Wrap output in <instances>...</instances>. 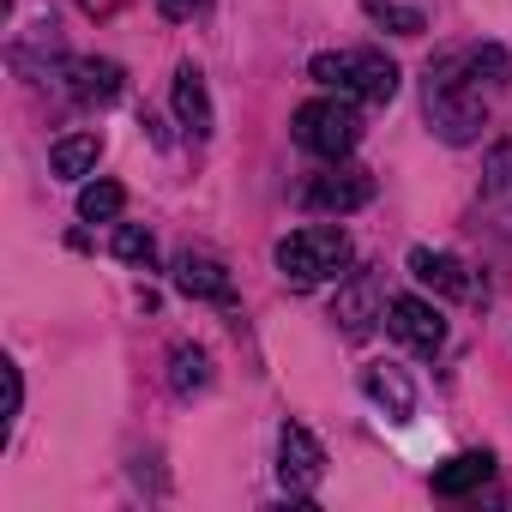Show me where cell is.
<instances>
[{"instance_id": "23", "label": "cell", "mask_w": 512, "mask_h": 512, "mask_svg": "<svg viewBox=\"0 0 512 512\" xmlns=\"http://www.w3.org/2000/svg\"><path fill=\"white\" fill-rule=\"evenodd\" d=\"M79 7H85V13H97V0H79Z\"/></svg>"}, {"instance_id": "21", "label": "cell", "mask_w": 512, "mask_h": 512, "mask_svg": "<svg viewBox=\"0 0 512 512\" xmlns=\"http://www.w3.org/2000/svg\"><path fill=\"white\" fill-rule=\"evenodd\" d=\"M19 404H25V380H19V362H7V416H0V440H7V428H13V416H19Z\"/></svg>"}, {"instance_id": "4", "label": "cell", "mask_w": 512, "mask_h": 512, "mask_svg": "<svg viewBox=\"0 0 512 512\" xmlns=\"http://www.w3.org/2000/svg\"><path fill=\"white\" fill-rule=\"evenodd\" d=\"M290 133H296L302 151H314L326 163H344L362 145V115L350 109V97H314L290 115Z\"/></svg>"}, {"instance_id": "8", "label": "cell", "mask_w": 512, "mask_h": 512, "mask_svg": "<svg viewBox=\"0 0 512 512\" xmlns=\"http://www.w3.org/2000/svg\"><path fill=\"white\" fill-rule=\"evenodd\" d=\"M386 332H392L410 356H434V350L446 344V320H440V308L422 302V296H392V302H386Z\"/></svg>"}, {"instance_id": "7", "label": "cell", "mask_w": 512, "mask_h": 512, "mask_svg": "<svg viewBox=\"0 0 512 512\" xmlns=\"http://www.w3.org/2000/svg\"><path fill=\"white\" fill-rule=\"evenodd\" d=\"M278 482L290 488V500H308L326 482V446L302 422H284V434H278Z\"/></svg>"}, {"instance_id": "18", "label": "cell", "mask_w": 512, "mask_h": 512, "mask_svg": "<svg viewBox=\"0 0 512 512\" xmlns=\"http://www.w3.org/2000/svg\"><path fill=\"white\" fill-rule=\"evenodd\" d=\"M115 260H127V266H151L157 260V235L145 229V223H115Z\"/></svg>"}, {"instance_id": "17", "label": "cell", "mask_w": 512, "mask_h": 512, "mask_svg": "<svg viewBox=\"0 0 512 512\" xmlns=\"http://www.w3.org/2000/svg\"><path fill=\"white\" fill-rule=\"evenodd\" d=\"M121 205H127L121 181H91V187L79 193V217H85V223H115V217H121Z\"/></svg>"}, {"instance_id": "10", "label": "cell", "mask_w": 512, "mask_h": 512, "mask_svg": "<svg viewBox=\"0 0 512 512\" xmlns=\"http://www.w3.org/2000/svg\"><path fill=\"white\" fill-rule=\"evenodd\" d=\"M175 290L193 296V302H235V278L223 272V260H211V253H181L175 260Z\"/></svg>"}, {"instance_id": "13", "label": "cell", "mask_w": 512, "mask_h": 512, "mask_svg": "<svg viewBox=\"0 0 512 512\" xmlns=\"http://www.w3.org/2000/svg\"><path fill=\"white\" fill-rule=\"evenodd\" d=\"M362 392H368L392 422H410V416H416V386L404 380V368H386V362L362 368Z\"/></svg>"}, {"instance_id": "16", "label": "cell", "mask_w": 512, "mask_h": 512, "mask_svg": "<svg viewBox=\"0 0 512 512\" xmlns=\"http://www.w3.org/2000/svg\"><path fill=\"white\" fill-rule=\"evenodd\" d=\"M169 386H175L181 398L205 392V386H211V356H205L199 344H175V350H169Z\"/></svg>"}, {"instance_id": "22", "label": "cell", "mask_w": 512, "mask_h": 512, "mask_svg": "<svg viewBox=\"0 0 512 512\" xmlns=\"http://www.w3.org/2000/svg\"><path fill=\"white\" fill-rule=\"evenodd\" d=\"M205 7H211V0H157V13H163V19H175V25H181V19H193V13H205Z\"/></svg>"}, {"instance_id": "2", "label": "cell", "mask_w": 512, "mask_h": 512, "mask_svg": "<svg viewBox=\"0 0 512 512\" xmlns=\"http://www.w3.org/2000/svg\"><path fill=\"white\" fill-rule=\"evenodd\" d=\"M350 266V235L338 223H308L278 241V278L290 290H320Z\"/></svg>"}, {"instance_id": "15", "label": "cell", "mask_w": 512, "mask_h": 512, "mask_svg": "<svg viewBox=\"0 0 512 512\" xmlns=\"http://www.w3.org/2000/svg\"><path fill=\"white\" fill-rule=\"evenodd\" d=\"M97 157H103V139H97V133H67V139H55V145H49V169H55L61 181L91 175V169H97Z\"/></svg>"}, {"instance_id": "1", "label": "cell", "mask_w": 512, "mask_h": 512, "mask_svg": "<svg viewBox=\"0 0 512 512\" xmlns=\"http://www.w3.org/2000/svg\"><path fill=\"white\" fill-rule=\"evenodd\" d=\"M422 115H428V133H440L446 145H470V139L488 127V97H482V85L470 79V43L428 61Z\"/></svg>"}, {"instance_id": "3", "label": "cell", "mask_w": 512, "mask_h": 512, "mask_svg": "<svg viewBox=\"0 0 512 512\" xmlns=\"http://www.w3.org/2000/svg\"><path fill=\"white\" fill-rule=\"evenodd\" d=\"M308 79L326 85L332 97H350V103H392L398 97V67L380 49H326L308 61Z\"/></svg>"}, {"instance_id": "19", "label": "cell", "mask_w": 512, "mask_h": 512, "mask_svg": "<svg viewBox=\"0 0 512 512\" xmlns=\"http://www.w3.org/2000/svg\"><path fill=\"white\" fill-rule=\"evenodd\" d=\"M362 7H368V19L392 25L398 37H422V31H428V19H422L416 7H398V0H362Z\"/></svg>"}, {"instance_id": "11", "label": "cell", "mask_w": 512, "mask_h": 512, "mask_svg": "<svg viewBox=\"0 0 512 512\" xmlns=\"http://www.w3.org/2000/svg\"><path fill=\"white\" fill-rule=\"evenodd\" d=\"M61 79H67V91H73L79 103H115L127 73H121L115 61H97V55H73V61H61Z\"/></svg>"}, {"instance_id": "6", "label": "cell", "mask_w": 512, "mask_h": 512, "mask_svg": "<svg viewBox=\"0 0 512 512\" xmlns=\"http://www.w3.org/2000/svg\"><path fill=\"white\" fill-rule=\"evenodd\" d=\"M374 199V169L362 163H332L326 175H314L302 187V205L308 211H326V217H344V211H362Z\"/></svg>"}, {"instance_id": "14", "label": "cell", "mask_w": 512, "mask_h": 512, "mask_svg": "<svg viewBox=\"0 0 512 512\" xmlns=\"http://www.w3.org/2000/svg\"><path fill=\"white\" fill-rule=\"evenodd\" d=\"M494 476V452H458V458H446L440 470H434V494H446V500H458V494H470V488H482Z\"/></svg>"}, {"instance_id": "9", "label": "cell", "mask_w": 512, "mask_h": 512, "mask_svg": "<svg viewBox=\"0 0 512 512\" xmlns=\"http://www.w3.org/2000/svg\"><path fill=\"white\" fill-rule=\"evenodd\" d=\"M410 278L434 296H452V302H470L476 296V278L464 260H452V253H434V247H410Z\"/></svg>"}, {"instance_id": "5", "label": "cell", "mask_w": 512, "mask_h": 512, "mask_svg": "<svg viewBox=\"0 0 512 512\" xmlns=\"http://www.w3.org/2000/svg\"><path fill=\"white\" fill-rule=\"evenodd\" d=\"M386 278L374 272V266H362V272H350L344 284H338V302H332V320H338V332L344 338H368L380 320H386Z\"/></svg>"}, {"instance_id": "20", "label": "cell", "mask_w": 512, "mask_h": 512, "mask_svg": "<svg viewBox=\"0 0 512 512\" xmlns=\"http://www.w3.org/2000/svg\"><path fill=\"white\" fill-rule=\"evenodd\" d=\"M488 199H512V145L488 151Z\"/></svg>"}, {"instance_id": "12", "label": "cell", "mask_w": 512, "mask_h": 512, "mask_svg": "<svg viewBox=\"0 0 512 512\" xmlns=\"http://www.w3.org/2000/svg\"><path fill=\"white\" fill-rule=\"evenodd\" d=\"M175 121H181L193 139H211V127H217V109H211L205 73H199L193 61H181V67H175Z\"/></svg>"}]
</instances>
